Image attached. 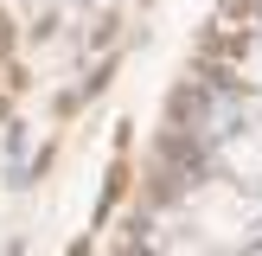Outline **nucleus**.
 I'll use <instances>...</instances> for the list:
<instances>
[{
  "instance_id": "nucleus-1",
  "label": "nucleus",
  "mask_w": 262,
  "mask_h": 256,
  "mask_svg": "<svg viewBox=\"0 0 262 256\" xmlns=\"http://www.w3.org/2000/svg\"><path fill=\"white\" fill-rule=\"evenodd\" d=\"M186 211H192V230L199 237H211V243H237V237H250V224H256V205L243 199L237 186H199L186 199Z\"/></svg>"
}]
</instances>
